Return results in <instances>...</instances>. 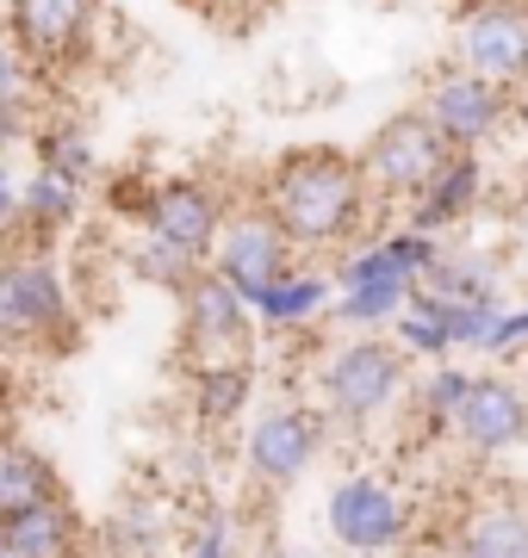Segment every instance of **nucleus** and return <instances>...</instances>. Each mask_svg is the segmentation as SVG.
I'll return each mask as SVG.
<instances>
[{
	"label": "nucleus",
	"instance_id": "cd10ccee",
	"mask_svg": "<svg viewBox=\"0 0 528 558\" xmlns=\"http://www.w3.org/2000/svg\"><path fill=\"white\" fill-rule=\"evenodd\" d=\"M528 348V304H497V317H491V336L479 354H516Z\"/></svg>",
	"mask_w": 528,
	"mask_h": 558
},
{
	"label": "nucleus",
	"instance_id": "b1692460",
	"mask_svg": "<svg viewBox=\"0 0 528 558\" xmlns=\"http://www.w3.org/2000/svg\"><path fill=\"white\" fill-rule=\"evenodd\" d=\"M32 149H38V168H57V174L69 180H94V168H100V149H94V137H87L82 124H32Z\"/></svg>",
	"mask_w": 528,
	"mask_h": 558
},
{
	"label": "nucleus",
	"instance_id": "9d476101",
	"mask_svg": "<svg viewBox=\"0 0 528 558\" xmlns=\"http://www.w3.org/2000/svg\"><path fill=\"white\" fill-rule=\"evenodd\" d=\"M447 435L472 459H504L528 440V379L516 373H472V391Z\"/></svg>",
	"mask_w": 528,
	"mask_h": 558
},
{
	"label": "nucleus",
	"instance_id": "0eeeda50",
	"mask_svg": "<svg viewBox=\"0 0 528 558\" xmlns=\"http://www.w3.org/2000/svg\"><path fill=\"white\" fill-rule=\"evenodd\" d=\"M175 299H181V336H187V360L193 366L200 360H237L249 348V329H255L249 299L224 274H212L205 260L193 267V279Z\"/></svg>",
	"mask_w": 528,
	"mask_h": 558
},
{
	"label": "nucleus",
	"instance_id": "aec40b11",
	"mask_svg": "<svg viewBox=\"0 0 528 558\" xmlns=\"http://www.w3.org/2000/svg\"><path fill=\"white\" fill-rule=\"evenodd\" d=\"M168 527H175V515H168L163 497H124L112 515H106V553L112 558H163L168 546Z\"/></svg>",
	"mask_w": 528,
	"mask_h": 558
},
{
	"label": "nucleus",
	"instance_id": "a878e982",
	"mask_svg": "<svg viewBox=\"0 0 528 558\" xmlns=\"http://www.w3.org/2000/svg\"><path fill=\"white\" fill-rule=\"evenodd\" d=\"M131 267H137V279H149V286H168V292H181L187 279H193V267H200V260L181 255V248H168V242H156V236H137V248H131Z\"/></svg>",
	"mask_w": 528,
	"mask_h": 558
},
{
	"label": "nucleus",
	"instance_id": "473e14b6",
	"mask_svg": "<svg viewBox=\"0 0 528 558\" xmlns=\"http://www.w3.org/2000/svg\"><path fill=\"white\" fill-rule=\"evenodd\" d=\"M429 558H460V553H454V546H435V553H429Z\"/></svg>",
	"mask_w": 528,
	"mask_h": 558
},
{
	"label": "nucleus",
	"instance_id": "c756f323",
	"mask_svg": "<svg viewBox=\"0 0 528 558\" xmlns=\"http://www.w3.org/2000/svg\"><path fill=\"white\" fill-rule=\"evenodd\" d=\"M13 218H20V180L0 161V230H13Z\"/></svg>",
	"mask_w": 528,
	"mask_h": 558
},
{
	"label": "nucleus",
	"instance_id": "7ed1b4c3",
	"mask_svg": "<svg viewBox=\"0 0 528 558\" xmlns=\"http://www.w3.org/2000/svg\"><path fill=\"white\" fill-rule=\"evenodd\" d=\"M324 534L348 558H392L410 546V502L380 472H348L324 497Z\"/></svg>",
	"mask_w": 528,
	"mask_h": 558
},
{
	"label": "nucleus",
	"instance_id": "e433bc0d",
	"mask_svg": "<svg viewBox=\"0 0 528 558\" xmlns=\"http://www.w3.org/2000/svg\"><path fill=\"white\" fill-rule=\"evenodd\" d=\"M87 7H100V0H87Z\"/></svg>",
	"mask_w": 528,
	"mask_h": 558
},
{
	"label": "nucleus",
	"instance_id": "5701e85b",
	"mask_svg": "<svg viewBox=\"0 0 528 558\" xmlns=\"http://www.w3.org/2000/svg\"><path fill=\"white\" fill-rule=\"evenodd\" d=\"M467 391H472L467 366L435 360L423 379H410V410H417V422H423L429 435H447V428H454V416H460V403H467Z\"/></svg>",
	"mask_w": 528,
	"mask_h": 558
},
{
	"label": "nucleus",
	"instance_id": "72a5a7b5",
	"mask_svg": "<svg viewBox=\"0 0 528 558\" xmlns=\"http://www.w3.org/2000/svg\"><path fill=\"white\" fill-rule=\"evenodd\" d=\"M523 205H528V161H523Z\"/></svg>",
	"mask_w": 528,
	"mask_h": 558
},
{
	"label": "nucleus",
	"instance_id": "1a4fd4ad",
	"mask_svg": "<svg viewBox=\"0 0 528 558\" xmlns=\"http://www.w3.org/2000/svg\"><path fill=\"white\" fill-rule=\"evenodd\" d=\"M460 69L497 81V87H523L528 81V0H485V7H460Z\"/></svg>",
	"mask_w": 528,
	"mask_h": 558
},
{
	"label": "nucleus",
	"instance_id": "2f4dec72",
	"mask_svg": "<svg viewBox=\"0 0 528 558\" xmlns=\"http://www.w3.org/2000/svg\"><path fill=\"white\" fill-rule=\"evenodd\" d=\"M200 13H218V20H230V13H243V7H255V0H193Z\"/></svg>",
	"mask_w": 528,
	"mask_h": 558
},
{
	"label": "nucleus",
	"instance_id": "6e6552de",
	"mask_svg": "<svg viewBox=\"0 0 528 558\" xmlns=\"http://www.w3.org/2000/svg\"><path fill=\"white\" fill-rule=\"evenodd\" d=\"M218 223H224V193L212 180L175 174V180H149V186H143V205H137L143 236H156V242H168V248H181V255L205 260Z\"/></svg>",
	"mask_w": 528,
	"mask_h": 558
},
{
	"label": "nucleus",
	"instance_id": "f257e3e1",
	"mask_svg": "<svg viewBox=\"0 0 528 558\" xmlns=\"http://www.w3.org/2000/svg\"><path fill=\"white\" fill-rule=\"evenodd\" d=\"M262 205H267V218L286 230L292 248H336V242L367 236L373 193H367L361 161L348 149L299 143V149L274 156V168L262 180Z\"/></svg>",
	"mask_w": 528,
	"mask_h": 558
},
{
	"label": "nucleus",
	"instance_id": "a211bd4d",
	"mask_svg": "<svg viewBox=\"0 0 528 558\" xmlns=\"http://www.w3.org/2000/svg\"><path fill=\"white\" fill-rule=\"evenodd\" d=\"M417 286L442 292L447 304H504V260L491 255V248H447L442 242L435 267Z\"/></svg>",
	"mask_w": 528,
	"mask_h": 558
},
{
	"label": "nucleus",
	"instance_id": "f3484780",
	"mask_svg": "<svg viewBox=\"0 0 528 558\" xmlns=\"http://www.w3.org/2000/svg\"><path fill=\"white\" fill-rule=\"evenodd\" d=\"M329 299H336V279H329L324 267H299V260H292L262 299H249V317L262 323V329H299V323L324 317Z\"/></svg>",
	"mask_w": 528,
	"mask_h": 558
},
{
	"label": "nucleus",
	"instance_id": "f704fd0d",
	"mask_svg": "<svg viewBox=\"0 0 528 558\" xmlns=\"http://www.w3.org/2000/svg\"><path fill=\"white\" fill-rule=\"evenodd\" d=\"M460 7H485V0H460Z\"/></svg>",
	"mask_w": 528,
	"mask_h": 558
},
{
	"label": "nucleus",
	"instance_id": "bb28decb",
	"mask_svg": "<svg viewBox=\"0 0 528 558\" xmlns=\"http://www.w3.org/2000/svg\"><path fill=\"white\" fill-rule=\"evenodd\" d=\"M32 62L20 57V44L13 38H0V112H25L32 106Z\"/></svg>",
	"mask_w": 528,
	"mask_h": 558
},
{
	"label": "nucleus",
	"instance_id": "9b49d317",
	"mask_svg": "<svg viewBox=\"0 0 528 558\" xmlns=\"http://www.w3.org/2000/svg\"><path fill=\"white\" fill-rule=\"evenodd\" d=\"M423 112L435 119L447 149H485V143L509 124V87L472 75V69H442V75L429 81Z\"/></svg>",
	"mask_w": 528,
	"mask_h": 558
},
{
	"label": "nucleus",
	"instance_id": "412c9836",
	"mask_svg": "<svg viewBox=\"0 0 528 558\" xmlns=\"http://www.w3.org/2000/svg\"><path fill=\"white\" fill-rule=\"evenodd\" d=\"M392 341H398L410 360H447V354H454V336H447V299H442V292L410 286L405 311L392 317Z\"/></svg>",
	"mask_w": 528,
	"mask_h": 558
},
{
	"label": "nucleus",
	"instance_id": "20e7f679",
	"mask_svg": "<svg viewBox=\"0 0 528 558\" xmlns=\"http://www.w3.org/2000/svg\"><path fill=\"white\" fill-rule=\"evenodd\" d=\"M329 447V416L317 403H274L249 422L243 435V472L262 490H292Z\"/></svg>",
	"mask_w": 528,
	"mask_h": 558
},
{
	"label": "nucleus",
	"instance_id": "6ab92c4d",
	"mask_svg": "<svg viewBox=\"0 0 528 558\" xmlns=\"http://www.w3.org/2000/svg\"><path fill=\"white\" fill-rule=\"evenodd\" d=\"M255 398V366L243 354L237 360H200L193 366V416L205 428H224V422H237Z\"/></svg>",
	"mask_w": 528,
	"mask_h": 558
},
{
	"label": "nucleus",
	"instance_id": "dca6fc26",
	"mask_svg": "<svg viewBox=\"0 0 528 558\" xmlns=\"http://www.w3.org/2000/svg\"><path fill=\"white\" fill-rule=\"evenodd\" d=\"M75 218H82V180L57 174V168H32L20 180V218H13V230H25V242L44 248L50 236L75 230Z\"/></svg>",
	"mask_w": 528,
	"mask_h": 558
},
{
	"label": "nucleus",
	"instance_id": "423d86ee",
	"mask_svg": "<svg viewBox=\"0 0 528 558\" xmlns=\"http://www.w3.org/2000/svg\"><path fill=\"white\" fill-rule=\"evenodd\" d=\"M292 260H299V248L286 242L280 223L267 218V205H243V211H224L205 267H212V274H224L237 292H243V299H262L267 286L292 267Z\"/></svg>",
	"mask_w": 528,
	"mask_h": 558
},
{
	"label": "nucleus",
	"instance_id": "f8f14e48",
	"mask_svg": "<svg viewBox=\"0 0 528 558\" xmlns=\"http://www.w3.org/2000/svg\"><path fill=\"white\" fill-rule=\"evenodd\" d=\"M87 0H7V38L32 69H69L87 50Z\"/></svg>",
	"mask_w": 528,
	"mask_h": 558
},
{
	"label": "nucleus",
	"instance_id": "c85d7f7f",
	"mask_svg": "<svg viewBox=\"0 0 528 558\" xmlns=\"http://www.w3.org/2000/svg\"><path fill=\"white\" fill-rule=\"evenodd\" d=\"M187 558H230V521H224L218 509L200 521V534H193V553Z\"/></svg>",
	"mask_w": 528,
	"mask_h": 558
},
{
	"label": "nucleus",
	"instance_id": "39448f33",
	"mask_svg": "<svg viewBox=\"0 0 528 558\" xmlns=\"http://www.w3.org/2000/svg\"><path fill=\"white\" fill-rule=\"evenodd\" d=\"M442 156H447V137L435 131V119H429L423 106H410V112H392V119L367 137V149L355 161H361L373 199H410V193L442 168Z\"/></svg>",
	"mask_w": 528,
	"mask_h": 558
},
{
	"label": "nucleus",
	"instance_id": "ddd939ff",
	"mask_svg": "<svg viewBox=\"0 0 528 558\" xmlns=\"http://www.w3.org/2000/svg\"><path fill=\"white\" fill-rule=\"evenodd\" d=\"M479 205H485V161H479V149H447L442 168L405 199V223L429 230V236H447V230L472 223Z\"/></svg>",
	"mask_w": 528,
	"mask_h": 558
},
{
	"label": "nucleus",
	"instance_id": "f03ea898",
	"mask_svg": "<svg viewBox=\"0 0 528 558\" xmlns=\"http://www.w3.org/2000/svg\"><path fill=\"white\" fill-rule=\"evenodd\" d=\"M317 410L329 416V428H373L386 422L398 403L410 398V354L392 336L355 329L317 360Z\"/></svg>",
	"mask_w": 528,
	"mask_h": 558
},
{
	"label": "nucleus",
	"instance_id": "c9c22d12",
	"mask_svg": "<svg viewBox=\"0 0 528 558\" xmlns=\"http://www.w3.org/2000/svg\"><path fill=\"white\" fill-rule=\"evenodd\" d=\"M0 558H13V553H7V546H0Z\"/></svg>",
	"mask_w": 528,
	"mask_h": 558
},
{
	"label": "nucleus",
	"instance_id": "4468645a",
	"mask_svg": "<svg viewBox=\"0 0 528 558\" xmlns=\"http://www.w3.org/2000/svg\"><path fill=\"white\" fill-rule=\"evenodd\" d=\"M447 546L460 558H528V497L523 490H479L460 502Z\"/></svg>",
	"mask_w": 528,
	"mask_h": 558
},
{
	"label": "nucleus",
	"instance_id": "7c9ffc66",
	"mask_svg": "<svg viewBox=\"0 0 528 558\" xmlns=\"http://www.w3.org/2000/svg\"><path fill=\"white\" fill-rule=\"evenodd\" d=\"M509 124H516L523 143H528V81H523V87H509Z\"/></svg>",
	"mask_w": 528,
	"mask_h": 558
},
{
	"label": "nucleus",
	"instance_id": "393cba45",
	"mask_svg": "<svg viewBox=\"0 0 528 558\" xmlns=\"http://www.w3.org/2000/svg\"><path fill=\"white\" fill-rule=\"evenodd\" d=\"M405 299H410V286H336L329 311H336L343 329H392Z\"/></svg>",
	"mask_w": 528,
	"mask_h": 558
},
{
	"label": "nucleus",
	"instance_id": "2eb2a0df",
	"mask_svg": "<svg viewBox=\"0 0 528 558\" xmlns=\"http://www.w3.org/2000/svg\"><path fill=\"white\" fill-rule=\"evenodd\" d=\"M0 546L13 558H75L82 546V521L69 509V497H44V502H25L13 515H0Z\"/></svg>",
	"mask_w": 528,
	"mask_h": 558
},
{
	"label": "nucleus",
	"instance_id": "4be33fe9",
	"mask_svg": "<svg viewBox=\"0 0 528 558\" xmlns=\"http://www.w3.org/2000/svg\"><path fill=\"white\" fill-rule=\"evenodd\" d=\"M62 478L57 465L38 453V447H25V440H0V515H13L25 502H44L57 497Z\"/></svg>",
	"mask_w": 528,
	"mask_h": 558
}]
</instances>
